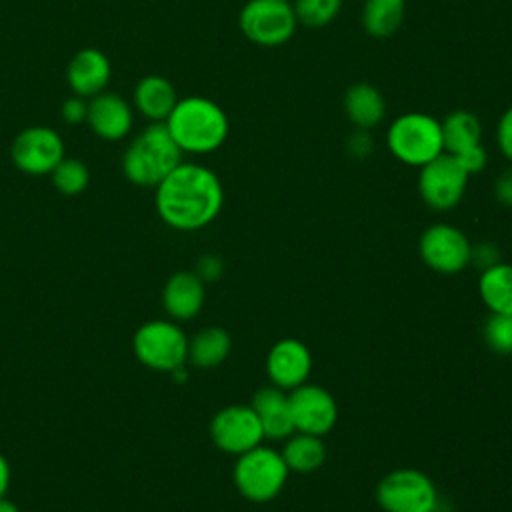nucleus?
<instances>
[{
    "instance_id": "obj_1",
    "label": "nucleus",
    "mask_w": 512,
    "mask_h": 512,
    "mask_svg": "<svg viewBox=\"0 0 512 512\" xmlns=\"http://www.w3.org/2000/svg\"><path fill=\"white\" fill-rule=\"evenodd\" d=\"M154 204L164 224L180 232H194L216 220L224 204V188L210 168L180 162L156 186Z\"/></svg>"
},
{
    "instance_id": "obj_2",
    "label": "nucleus",
    "mask_w": 512,
    "mask_h": 512,
    "mask_svg": "<svg viewBox=\"0 0 512 512\" xmlns=\"http://www.w3.org/2000/svg\"><path fill=\"white\" fill-rule=\"evenodd\" d=\"M164 124L178 148L188 154H210L218 150L230 130L226 112L206 96L178 100Z\"/></svg>"
},
{
    "instance_id": "obj_3",
    "label": "nucleus",
    "mask_w": 512,
    "mask_h": 512,
    "mask_svg": "<svg viewBox=\"0 0 512 512\" xmlns=\"http://www.w3.org/2000/svg\"><path fill=\"white\" fill-rule=\"evenodd\" d=\"M182 150L164 122H152L126 148L122 172L136 186L156 188L180 162Z\"/></svg>"
},
{
    "instance_id": "obj_4",
    "label": "nucleus",
    "mask_w": 512,
    "mask_h": 512,
    "mask_svg": "<svg viewBox=\"0 0 512 512\" xmlns=\"http://www.w3.org/2000/svg\"><path fill=\"white\" fill-rule=\"evenodd\" d=\"M288 466L280 450L258 444L252 450L236 456L232 478L238 492L250 502H270L274 500L288 480Z\"/></svg>"
},
{
    "instance_id": "obj_5",
    "label": "nucleus",
    "mask_w": 512,
    "mask_h": 512,
    "mask_svg": "<svg viewBox=\"0 0 512 512\" xmlns=\"http://www.w3.org/2000/svg\"><path fill=\"white\" fill-rule=\"evenodd\" d=\"M386 144L402 164L422 168L444 152L440 120L424 112H406L388 128Z\"/></svg>"
},
{
    "instance_id": "obj_6",
    "label": "nucleus",
    "mask_w": 512,
    "mask_h": 512,
    "mask_svg": "<svg viewBox=\"0 0 512 512\" xmlns=\"http://www.w3.org/2000/svg\"><path fill=\"white\" fill-rule=\"evenodd\" d=\"M132 348L140 364L174 372L188 360V336L174 320H148L134 332Z\"/></svg>"
},
{
    "instance_id": "obj_7",
    "label": "nucleus",
    "mask_w": 512,
    "mask_h": 512,
    "mask_svg": "<svg viewBox=\"0 0 512 512\" xmlns=\"http://www.w3.org/2000/svg\"><path fill=\"white\" fill-rule=\"evenodd\" d=\"M376 502L384 512H436L440 494L422 470L398 468L378 482Z\"/></svg>"
},
{
    "instance_id": "obj_8",
    "label": "nucleus",
    "mask_w": 512,
    "mask_h": 512,
    "mask_svg": "<svg viewBox=\"0 0 512 512\" xmlns=\"http://www.w3.org/2000/svg\"><path fill=\"white\" fill-rule=\"evenodd\" d=\"M294 6L288 0H248L238 16L240 32L258 46H280L296 32Z\"/></svg>"
},
{
    "instance_id": "obj_9",
    "label": "nucleus",
    "mask_w": 512,
    "mask_h": 512,
    "mask_svg": "<svg viewBox=\"0 0 512 512\" xmlns=\"http://www.w3.org/2000/svg\"><path fill=\"white\" fill-rule=\"evenodd\" d=\"M468 176L470 174L452 154L442 152L420 168L418 194L428 208L446 212L462 200Z\"/></svg>"
},
{
    "instance_id": "obj_10",
    "label": "nucleus",
    "mask_w": 512,
    "mask_h": 512,
    "mask_svg": "<svg viewBox=\"0 0 512 512\" xmlns=\"http://www.w3.org/2000/svg\"><path fill=\"white\" fill-rule=\"evenodd\" d=\"M418 252L422 262L434 272L456 274L470 264L472 244L460 228L438 222L422 232Z\"/></svg>"
},
{
    "instance_id": "obj_11",
    "label": "nucleus",
    "mask_w": 512,
    "mask_h": 512,
    "mask_svg": "<svg viewBox=\"0 0 512 512\" xmlns=\"http://www.w3.org/2000/svg\"><path fill=\"white\" fill-rule=\"evenodd\" d=\"M210 438L218 450L240 456L262 444L264 432L252 406L232 404L218 410L210 420Z\"/></svg>"
},
{
    "instance_id": "obj_12",
    "label": "nucleus",
    "mask_w": 512,
    "mask_h": 512,
    "mask_svg": "<svg viewBox=\"0 0 512 512\" xmlns=\"http://www.w3.org/2000/svg\"><path fill=\"white\" fill-rule=\"evenodd\" d=\"M10 158L20 172L44 176L64 158V142L60 134L48 126H30L14 138Z\"/></svg>"
},
{
    "instance_id": "obj_13",
    "label": "nucleus",
    "mask_w": 512,
    "mask_h": 512,
    "mask_svg": "<svg viewBox=\"0 0 512 512\" xmlns=\"http://www.w3.org/2000/svg\"><path fill=\"white\" fill-rule=\"evenodd\" d=\"M288 402L294 432L324 436L338 420L336 400L324 386L304 382L288 390Z\"/></svg>"
},
{
    "instance_id": "obj_14",
    "label": "nucleus",
    "mask_w": 512,
    "mask_h": 512,
    "mask_svg": "<svg viewBox=\"0 0 512 512\" xmlns=\"http://www.w3.org/2000/svg\"><path fill=\"white\" fill-rule=\"evenodd\" d=\"M310 372H312V354L302 340L282 338L268 350L266 374L272 386L288 392L308 382Z\"/></svg>"
},
{
    "instance_id": "obj_15",
    "label": "nucleus",
    "mask_w": 512,
    "mask_h": 512,
    "mask_svg": "<svg viewBox=\"0 0 512 512\" xmlns=\"http://www.w3.org/2000/svg\"><path fill=\"white\" fill-rule=\"evenodd\" d=\"M206 300V284L196 272H176L162 288V306L170 320L186 322L200 314Z\"/></svg>"
},
{
    "instance_id": "obj_16",
    "label": "nucleus",
    "mask_w": 512,
    "mask_h": 512,
    "mask_svg": "<svg viewBox=\"0 0 512 512\" xmlns=\"http://www.w3.org/2000/svg\"><path fill=\"white\" fill-rule=\"evenodd\" d=\"M86 122L102 140H122L132 128V108L120 94L100 92L88 102Z\"/></svg>"
},
{
    "instance_id": "obj_17",
    "label": "nucleus",
    "mask_w": 512,
    "mask_h": 512,
    "mask_svg": "<svg viewBox=\"0 0 512 512\" xmlns=\"http://www.w3.org/2000/svg\"><path fill=\"white\" fill-rule=\"evenodd\" d=\"M110 74V60L104 52L96 48H82L72 56L66 68L68 86L74 92V96L80 98H94L96 94L104 92Z\"/></svg>"
},
{
    "instance_id": "obj_18",
    "label": "nucleus",
    "mask_w": 512,
    "mask_h": 512,
    "mask_svg": "<svg viewBox=\"0 0 512 512\" xmlns=\"http://www.w3.org/2000/svg\"><path fill=\"white\" fill-rule=\"evenodd\" d=\"M252 410L258 416V422L264 432V440H286L294 432L288 394L282 388L266 386L260 388L252 398Z\"/></svg>"
},
{
    "instance_id": "obj_19",
    "label": "nucleus",
    "mask_w": 512,
    "mask_h": 512,
    "mask_svg": "<svg viewBox=\"0 0 512 512\" xmlns=\"http://www.w3.org/2000/svg\"><path fill=\"white\" fill-rule=\"evenodd\" d=\"M176 102H178L176 90L172 82L164 76H158V74L144 76L134 88L136 110L152 122H164L170 116Z\"/></svg>"
},
{
    "instance_id": "obj_20",
    "label": "nucleus",
    "mask_w": 512,
    "mask_h": 512,
    "mask_svg": "<svg viewBox=\"0 0 512 512\" xmlns=\"http://www.w3.org/2000/svg\"><path fill=\"white\" fill-rule=\"evenodd\" d=\"M344 112L356 128L370 130L382 122L386 104L378 88L368 82H356L344 94Z\"/></svg>"
},
{
    "instance_id": "obj_21",
    "label": "nucleus",
    "mask_w": 512,
    "mask_h": 512,
    "mask_svg": "<svg viewBox=\"0 0 512 512\" xmlns=\"http://www.w3.org/2000/svg\"><path fill=\"white\" fill-rule=\"evenodd\" d=\"M286 466L290 472L308 474L318 470L326 460V444L322 436L304 434V432H292L280 450Z\"/></svg>"
},
{
    "instance_id": "obj_22",
    "label": "nucleus",
    "mask_w": 512,
    "mask_h": 512,
    "mask_svg": "<svg viewBox=\"0 0 512 512\" xmlns=\"http://www.w3.org/2000/svg\"><path fill=\"white\" fill-rule=\"evenodd\" d=\"M478 294L490 314L512 316V264L498 262L482 270Z\"/></svg>"
},
{
    "instance_id": "obj_23",
    "label": "nucleus",
    "mask_w": 512,
    "mask_h": 512,
    "mask_svg": "<svg viewBox=\"0 0 512 512\" xmlns=\"http://www.w3.org/2000/svg\"><path fill=\"white\" fill-rule=\"evenodd\" d=\"M442 142L444 152L452 156H460L482 142V126L480 120L468 110H454L442 122Z\"/></svg>"
},
{
    "instance_id": "obj_24",
    "label": "nucleus",
    "mask_w": 512,
    "mask_h": 512,
    "mask_svg": "<svg viewBox=\"0 0 512 512\" xmlns=\"http://www.w3.org/2000/svg\"><path fill=\"white\" fill-rule=\"evenodd\" d=\"M232 350V338L224 328L208 326L188 338V360L196 368L220 366Z\"/></svg>"
},
{
    "instance_id": "obj_25",
    "label": "nucleus",
    "mask_w": 512,
    "mask_h": 512,
    "mask_svg": "<svg viewBox=\"0 0 512 512\" xmlns=\"http://www.w3.org/2000/svg\"><path fill=\"white\" fill-rule=\"evenodd\" d=\"M406 12V0H364L362 26L374 38L392 36Z\"/></svg>"
},
{
    "instance_id": "obj_26",
    "label": "nucleus",
    "mask_w": 512,
    "mask_h": 512,
    "mask_svg": "<svg viewBox=\"0 0 512 512\" xmlns=\"http://www.w3.org/2000/svg\"><path fill=\"white\" fill-rule=\"evenodd\" d=\"M54 188L64 196H76L86 190L90 182V172L78 158H62L58 166L50 172Z\"/></svg>"
},
{
    "instance_id": "obj_27",
    "label": "nucleus",
    "mask_w": 512,
    "mask_h": 512,
    "mask_svg": "<svg viewBox=\"0 0 512 512\" xmlns=\"http://www.w3.org/2000/svg\"><path fill=\"white\" fill-rule=\"evenodd\" d=\"M292 6L298 22H302L304 26L320 28L330 24L338 16L342 0H294Z\"/></svg>"
},
{
    "instance_id": "obj_28",
    "label": "nucleus",
    "mask_w": 512,
    "mask_h": 512,
    "mask_svg": "<svg viewBox=\"0 0 512 512\" xmlns=\"http://www.w3.org/2000/svg\"><path fill=\"white\" fill-rule=\"evenodd\" d=\"M484 342L498 354L512 352V316L508 314H490L482 328Z\"/></svg>"
},
{
    "instance_id": "obj_29",
    "label": "nucleus",
    "mask_w": 512,
    "mask_h": 512,
    "mask_svg": "<svg viewBox=\"0 0 512 512\" xmlns=\"http://www.w3.org/2000/svg\"><path fill=\"white\" fill-rule=\"evenodd\" d=\"M496 144H498V150L504 154V158H508L512 164V106L498 120Z\"/></svg>"
},
{
    "instance_id": "obj_30",
    "label": "nucleus",
    "mask_w": 512,
    "mask_h": 512,
    "mask_svg": "<svg viewBox=\"0 0 512 512\" xmlns=\"http://www.w3.org/2000/svg\"><path fill=\"white\" fill-rule=\"evenodd\" d=\"M498 262H502V260H500V252H498V248L494 244L480 242V244L472 246L470 264L478 266L480 270H486V268H490V266H494Z\"/></svg>"
},
{
    "instance_id": "obj_31",
    "label": "nucleus",
    "mask_w": 512,
    "mask_h": 512,
    "mask_svg": "<svg viewBox=\"0 0 512 512\" xmlns=\"http://www.w3.org/2000/svg\"><path fill=\"white\" fill-rule=\"evenodd\" d=\"M222 272H224V264L216 254H204L196 264V274L204 284L218 280Z\"/></svg>"
},
{
    "instance_id": "obj_32",
    "label": "nucleus",
    "mask_w": 512,
    "mask_h": 512,
    "mask_svg": "<svg viewBox=\"0 0 512 512\" xmlns=\"http://www.w3.org/2000/svg\"><path fill=\"white\" fill-rule=\"evenodd\" d=\"M60 114H62V118H64L68 124H80V122H84L86 116H88V102H86V98L72 96V98L64 100Z\"/></svg>"
},
{
    "instance_id": "obj_33",
    "label": "nucleus",
    "mask_w": 512,
    "mask_h": 512,
    "mask_svg": "<svg viewBox=\"0 0 512 512\" xmlns=\"http://www.w3.org/2000/svg\"><path fill=\"white\" fill-rule=\"evenodd\" d=\"M454 158L462 164V168H464L468 174L480 172V170L486 166V162H488V156H486V150H484L482 144L476 146V148H472V150H468V152H464V154H460V156H454Z\"/></svg>"
},
{
    "instance_id": "obj_34",
    "label": "nucleus",
    "mask_w": 512,
    "mask_h": 512,
    "mask_svg": "<svg viewBox=\"0 0 512 512\" xmlns=\"http://www.w3.org/2000/svg\"><path fill=\"white\" fill-rule=\"evenodd\" d=\"M348 152L356 158H364L372 152V138L368 136V130L356 128V132L348 138Z\"/></svg>"
},
{
    "instance_id": "obj_35",
    "label": "nucleus",
    "mask_w": 512,
    "mask_h": 512,
    "mask_svg": "<svg viewBox=\"0 0 512 512\" xmlns=\"http://www.w3.org/2000/svg\"><path fill=\"white\" fill-rule=\"evenodd\" d=\"M494 194H496V200L500 204L512 206V164L496 178Z\"/></svg>"
},
{
    "instance_id": "obj_36",
    "label": "nucleus",
    "mask_w": 512,
    "mask_h": 512,
    "mask_svg": "<svg viewBox=\"0 0 512 512\" xmlns=\"http://www.w3.org/2000/svg\"><path fill=\"white\" fill-rule=\"evenodd\" d=\"M8 486H10V464H8V460L0 454V498L6 496Z\"/></svg>"
},
{
    "instance_id": "obj_37",
    "label": "nucleus",
    "mask_w": 512,
    "mask_h": 512,
    "mask_svg": "<svg viewBox=\"0 0 512 512\" xmlns=\"http://www.w3.org/2000/svg\"><path fill=\"white\" fill-rule=\"evenodd\" d=\"M0 512H20L14 502H10L6 496L0 498Z\"/></svg>"
},
{
    "instance_id": "obj_38",
    "label": "nucleus",
    "mask_w": 512,
    "mask_h": 512,
    "mask_svg": "<svg viewBox=\"0 0 512 512\" xmlns=\"http://www.w3.org/2000/svg\"><path fill=\"white\" fill-rule=\"evenodd\" d=\"M510 354H512V352H510Z\"/></svg>"
}]
</instances>
